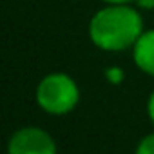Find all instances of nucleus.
Here are the masks:
<instances>
[{
    "mask_svg": "<svg viewBox=\"0 0 154 154\" xmlns=\"http://www.w3.org/2000/svg\"><path fill=\"white\" fill-rule=\"evenodd\" d=\"M132 54L136 65L143 72L154 76V29L143 31L140 35V38L132 45Z\"/></svg>",
    "mask_w": 154,
    "mask_h": 154,
    "instance_id": "obj_4",
    "label": "nucleus"
},
{
    "mask_svg": "<svg viewBox=\"0 0 154 154\" xmlns=\"http://www.w3.org/2000/svg\"><path fill=\"white\" fill-rule=\"evenodd\" d=\"M147 111H149L150 122L154 123V93H152V94H150V98H149V103H147Z\"/></svg>",
    "mask_w": 154,
    "mask_h": 154,
    "instance_id": "obj_8",
    "label": "nucleus"
},
{
    "mask_svg": "<svg viewBox=\"0 0 154 154\" xmlns=\"http://www.w3.org/2000/svg\"><path fill=\"white\" fill-rule=\"evenodd\" d=\"M78 85L63 72L47 74L36 87V102L40 109L49 114H65L72 111L78 103Z\"/></svg>",
    "mask_w": 154,
    "mask_h": 154,
    "instance_id": "obj_2",
    "label": "nucleus"
},
{
    "mask_svg": "<svg viewBox=\"0 0 154 154\" xmlns=\"http://www.w3.org/2000/svg\"><path fill=\"white\" fill-rule=\"evenodd\" d=\"M105 78L111 82V84H122L123 82V71L120 69V67H109L107 71H105Z\"/></svg>",
    "mask_w": 154,
    "mask_h": 154,
    "instance_id": "obj_6",
    "label": "nucleus"
},
{
    "mask_svg": "<svg viewBox=\"0 0 154 154\" xmlns=\"http://www.w3.org/2000/svg\"><path fill=\"white\" fill-rule=\"evenodd\" d=\"M8 154H56V145L44 129L24 127L11 136Z\"/></svg>",
    "mask_w": 154,
    "mask_h": 154,
    "instance_id": "obj_3",
    "label": "nucleus"
},
{
    "mask_svg": "<svg viewBox=\"0 0 154 154\" xmlns=\"http://www.w3.org/2000/svg\"><path fill=\"white\" fill-rule=\"evenodd\" d=\"M134 154H154V132L149 134V136H145L140 141V145L136 147Z\"/></svg>",
    "mask_w": 154,
    "mask_h": 154,
    "instance_id": "obj_5",
    "label": "nucleus"
},
{
    "mask_svg": "<svg viewBox=\"0 0 154 154\" xmlns=\"http://www.w3.org/2000/svg\"><path fill=\"white\" fill-rule=\"evenodd\" d=\"M141 9H154V0H134Z\"/></svg>",
    "mask_w": 154,
    "mask_h": 154,
    "instance_id": "obj_7",
    "label": "nucleus"
},
{
    "mask_svg": "<svg viewBox=\"0 0 154 154\" xmlns=\"http://www.w3.org/2000/svg\"><path fill=\"white\" fill-rule=\"evenodd\" d=\"M141 33V17L127 4H111L100 9L89 24L93 44L103 51H123L134 45Z\"/></svg>",
    "mask_w": 154,
    "mask_h": 154,
    "instance_id": "obj_1",
    "label": "nucleus"
},
{
    "mask_svg": "<svg viewBox=\"0 0 154 154\" xmlns=\"http://www.w3.org/2000/svg\"><path fill=\"white\" fill-rule=\"evenodd\" d=\"M107 4H129V2H134V0H103Z\"/></svg>",
    "mask_w": 154,
    "mask_h": 154,
    "instance_id": "obj_9",
    "label": "nucleus"
}]
</instances>
